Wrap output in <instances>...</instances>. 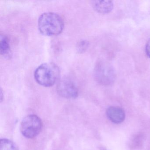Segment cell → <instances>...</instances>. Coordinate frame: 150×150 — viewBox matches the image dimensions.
I'll list each match as a JSON object with an SVG mask.
<instances>
[{
    "mask_svg": "<svg viewBox=\"0 0 150 150\" xmlns=\"http://www.w3.org/2000/svg\"><path fill=\"white\" fill-rule=\"evenodd\" d=\"M0 50L1 53L4 57H8L10 53V45L8 38L4 35L0 36Z\"/></svg>",
    "mask_w": 150,
    "mask_h": 150,
    "instance_id": "obj_8",
    "label": "cell"
},
{
    "mask_svg": "<svg viewBox=\"0 0 150 150\" xmlns=\"http://www.w3.org/2000/svg\"><path fill=\"white\" fill-rule=\"evenodd\" d=\"M42 127V120L36 115H30L23 118L21 123L23 135L28 138H33L39 134Z\"/></svg>",
    "mask_w": 150,
    "mask_h": 150,
    "instance_id": "obj_3",
    "label": "cell"
},
{
    "mask_svg": "<svg viewBox=\"0 0 150 150\" xmlns=\"http://www.w3.org/2000/svg\"><path fill=\"white\" fill-rule=\"evenodd\" d=\"M145 52L146 56L150 58V39L147 41L146 45Z\"/></svg>",
    "mask_w": 150,
    "mask_h": 150,
    "instance_id": "obj_11",
    "label": "cell"
},
{
    "mask_svg": "<svg viewBox=\"0 0 150 150\" xmlns=\"http://www.w3.org/2000/svg\"><path fill=\"white\" fill-rule=\"evenodd\" d=\"M1 96V102H2V100H3V94L2 89H1V96Z\"/></svg>",
    "mask_w": 150,
    "mask_h": 150,
    "instance_id": "obj_12",
    "label": "cell"
},
{
    "mask_svg": "<svg viewBox=\"0 0 150 150\" xmlns=\"http://www.w3.org/2000/svg\"><path fill=\"white\" fill-rule=\"evenodd\" d=\"M60 70L56 64L44 63L37 68L35 72V80L41 86L51 87L53 86L59 77Z\"/></svg>",
    "mask_w": 150,
    "mask_h": 150,
    "instance_id": "obj_2",
    "label": "cell"
},
{
    "mask_svg": "<svg viewBox=\"0 0 150 150\" xmlns=\"http://www.w3.org/2000/svg\"><path fill=\"white\" fill-rule=\"evenodd\" d=\"M64 23L62 17L52 12L42 14L38 20V28L41 34L48 36H53L62 33Z\"/></svg>",
    "mask_w": 150,
    "mask_h": 150,
    "instance_id": "obj_1",
    "label": "cell"
},
{
    "mask_svg": "<svg viewBox=\"0 0 150 150\" xmlns=\"http://www.w3.org/2000/svg\"><path fill=\"white\" fill-rule=\"evenodd\" d=\"M57 90L60 96L66 99H75L78 97L79 94L76 85L68 78L62 79L59 82Z\"/></svg>",
    "mask_w": 150,
    "mask_h": 150,
    "instance_id": "obj_5",
    "label": "cell"
},
{
    "mask_svg": "<svg viewBox=\"0 0 150 150\" xmlns=\"http://www.w3.org/2000/svg\"><path fill=\"white\" fill-rule=\"evenodd\" d=\"M107 115L109 120L114 123H121L125 119V112L120 107H109L107 110Z\"/></svg>",
    "mask_w": 150,
    "mask_h": 150,
    "instance_id": "obj_6",
    "label": "cell"
},
{
    "mask_svg": "<svg viewBox=\"0 0 150 150\" xmlns=\"http://www.w3.org/2000/svg\"><path fill=\"white\" fill-rule=\"evenodd\" d=\"M0 150H19L17 145L7 139H1L0 141Z\"/></svg>",
    "mask_w": 150,
    "mask_h": 150,
    "instance_id": "obj_9",
    "label": "cell"
},
{
    "mask_svg": "<svg viewBox=\"0 0 150 150\" xmlns=\"http://www.w3.org/2000/svg\"><path fill=\"white\" fill-rule=\"evenodd\" d=\"M89 45V42L87 40H81L76 45V50L79 53H83L86 51Z\"/></svg>",
    "mask_w": 150,
    "mask_h": 150,
    "instance_id": "obj_10",
    "label": "cell"
},
{
    "mask_svg": "<svg viewBox=\"0 0 150 150\" xmlns=\"http://www.w3.org/2000/svg\"><path fill=\"white\" fill-rule=\"evenodd\" d=\"M96 81L103 86H109L115 81L116 74L114 68L108 64L101 62L96 64L94 71Z\"/></svg>",
    "mask_w": 150,
    "mask_h": 150,
    "instance_id": "obj_4",
    "label": "cell"
},
{
    "mask_svg": "<svg viewBox=\"0 0 150 150\" xmlns=\"http://www.w3.org/2000/svg\"><path fill=\"white\" fill-rule=\"evenodd\" d=\"M93 9L98 13L107 14L113 10L114 4L111 1H92Z\"/></svg>",
    "mask_w": 150,
    "mask_h": 150,
    "instance_id": "obj_7",
    "label": "cell"
}]
</instances>
